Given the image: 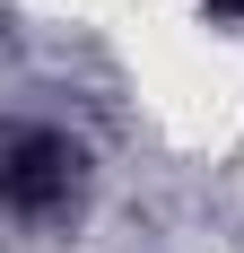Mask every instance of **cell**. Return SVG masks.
Wrapping results in <instances>:
<instances>
[{
  "label": "cell",
  "mask_w": 244,
  "mask_h": 253,
  "mask_svg": "<svg viewBox=\"0 0 244 253\" xmlns=\"http://www.w3.org/2000/svg\"><path fill=\"white\" fill-rule=\"evenodd\" d=\"M209 18H244V0H209Z\"/></svg>",
  "instance_id": "cell-2"
},
{
  "label": "cell",
  "mask_w": 244,
  "mask_h": 253,
  "mask_svg": "<svg viewBox=\"0 0 244 253\" xmlns=\"http://www.w3.org/2000/svg\"><path fill=\"white\" fill-rule=\"evenodd\" d=\"M0 192H9V218L18 227H61L87 201V149L70 131H18L9 140V166H0Z\"/></svg>",
  "instance_id": "cell-1"
}]
</instances>
